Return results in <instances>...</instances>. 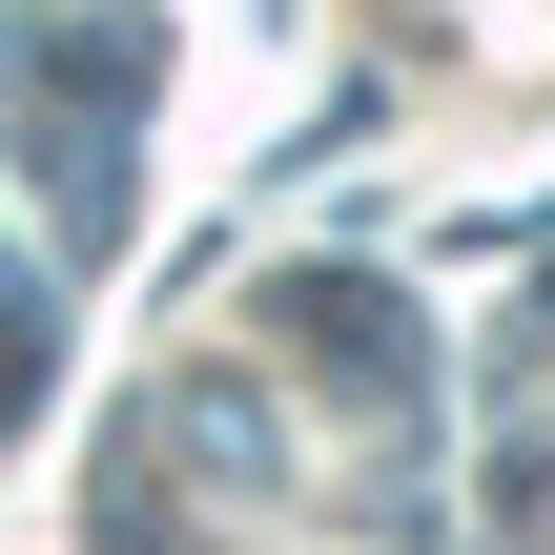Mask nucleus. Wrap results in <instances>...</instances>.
I'll list each match as a JSON object with an SVG mask.
<instances>
[{"label":"nucleus","instance_id":"obj_1","mask_svg":"<svg viewBox=\"0 0 555 555\" xmlns=\"http://www.w3.org/2000/svg\"><path fill=\"white\" fill-rule=\"evenodd\" d=\"M268 309H288L309 391H350V412H433V330H412L371 268H309V288H268Z\"/></svg>","mask_w":555,"mask_h":555},{"label":"nucleus","instance_id":"obj_3","mask_svg":"<svg viewBox=\"0 0 555 555\" xmlns=\"http://www.w3.org/2000/svg\"><path fill=\"white\" fill-rule=\"evenodd\" d=\"M41 350H62V309H41V268H0V412L41 391Z\"/></svg>","mask_w":555,"mask_h":555},{"label":"nucleus","instance_id":"obj_2","mask_svg":"<svg viewBox=\"0 0 555 555\" xmlns=\"http://www.w3.org/2000/svg\"><path fill=\"white\" fill-rule=\"evenodd\" d=\"M165 433L206 453V494H268V474H288V412H247L227 371H185V391H165Z\"/></svg>","mask_w":555,"mask_h":555},{"label":"nucleus","instance_id":"obj_4","mask_svg":"<svg viewBox=\"0 0 555 555\" xmlns=\"http://www.w3.org/2000/svg\"><path fill=\"white\" fill-rule=\"evenodd\" d=\"M82 555H165V515H144V474H103V494H82Z\"/></svg>","mask_w":555,"mask_h":555}]
</instances>
